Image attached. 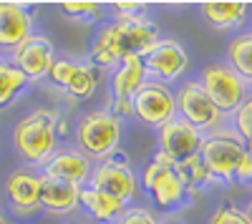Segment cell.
Here are the masks:
<instances>
[{
    "instance_id": "obj_24",
    "label": "cell",
    "mask_w": 252,
    "mask_h": 224,
    "mask_svg": "<svg viewBox=\"0 0 252 224\" xmlns=\"http://www.w3.org/2000/svg\"><path fill=\"white\" fill-rule=\"evenodd\" d=\"M81 63L83 60H78V58H56V63H53V68L48 73V81L58 91H66L68 84L73 81V76L78 73Z\"/></svg>"
},
{
    "instance_id": "obj_3",
    "label": "cell",
    "mask_w": 252,
    "mask_h": 224,
    "mask_svg": "<svg viewBox=\"0 0 252 224\" xmlns=\"http://www.w3.org/2000/svg\"><path fill=\"white\" fill-rule=\"evenodd\" d=\"M121 134H124L121 118H116L109 109H94L78 118L73 129V141L78 151H83L94 164H98V161L119 154Z\"/></svg>"
},
{
    "instance_id": "obj_36",
    "label": "cell",
    "mask_w": 252,
    "mask_h": 224,
    "mask_svg": "<svg viewBox=\"0 0 252 224\" xmlns=\"http://www.w3.org/2000/svg\"><path fill=\"white\" fill-rule=\"evenodd\" d=\"M250 20H252V18H250ZM250 30H252V28H250Z\"/></svg>"
},
{
    "instance_id": "obj_16",
    "label": "cell",
    "mask_w": 252,
    "mask_h": 224,
    "mask_svg": "<svg viewBox=\"0 0 252 224\" xmlns=\"http://www.w3.org/2000/svg\"><path fill=\"white\" fill-rule=\"evenodd\" d=\"M40 212L51 214V217H66L78 209V199H81V187L61 181L53 176L40 174Z\"/></svg>"
},
{
    "instance_id": "obj_6",
    "label": "cell",
    "mask_w": 252,
    "mask_h": 224,
    "mask_svg": "<svg viewBox=\"0 0 252 224\" xmlns=\"http://www.w3.org/2000/svg\"><path fill=\"white\" fill-rule=\"evenodd\" d=\"M199 84L207 91V96L215 101V106L224 116H235L237 109L250 96V86L237 76V71L227 60H212L199 71Z\"/></svg>"
},
{
    "instance_id": "obj_34",
    "label": "cell",
    "mask_w": 252,
    "mask_h": 224,
    "mask_svg": "<svg viewBox=\"0 0 252 224\" xmlns=\"http://www.w3.org/2000/svg\"><path fill=\"white\" fill-rule=\"evenodd\" d=\"M0 224H13V222H10V217H8L3 209H0Z\"/></svg>"
},
{
    "instance_id": "obj_13",
    "label": "cell",
    "mask_w": 252,
    "mask_h": 224,
    "mask_svg": "<svg viewBox=\"0 0 252 224\" xmlns=\"http://www.w3.org/2000/svg\"><path fill=\"white\" fill-rule=\"evenodd\" d=\"M40 171L26 167L15 169L5 179V199L13 217L28 219L40 214Z\"/></svg>"
},
{
    "instance_id": "obj_1",
    "label": "cell",
    "mask_w": 252,
    "mask_h": 224,
    "mask_svg": "<svg viewBox=\"0 0 252 224\" xmlns=\"http://www.w3.org/2000/svg\"><path fill=\"white\" fill-rule=\"evenodd\" d=\"M159 38V28L149 18L111 20L103 28H98L89 51V60L98 71L116 68L126 58H144Z\"/></svg>"
},
{
    "instance_id": "obj_4",
    "label": "cell",
    "mask_w": 252,
    "mask_h": 224,
    "mask_svg": "<svg viewBox=\"0 0 252 224\" xmlns=\"http://www.w3.org/2000/svg\"><path fill=\"white\" fill-rule=\"evenodd\" d=\"M139 187L144 189V194L152 199V204L159 212H177L192 199L182 176L177 174V167L172 164V159H166L159 149L144 164L139 174Z\"/></svg>"
},
{
    "instance_id": "obj_7",
    "label": "cell",
    "mask_w": 252,
    "mask_h": 224,
    "mask_svg": "<svg viewBox=\"0 0 252 224\" xmlns=\"http://www.w3.org/2000/svg\"><path fill=\"white\" fill-rule=\"evenodd\" d=\"M174 93H177V116L184 118L187 124H192L194 129H199L202 134H212V131H220L222 126H227L224 124L227 116L207 96L199 78L182 81L179 88H174Z\"/></svg>"
},
{
    "instance_id": "obj_19",
    "label": "cell",
    "mask_w": 252,
    "mask_h": 224,
    "mask_svg": "<svg viewBox=\"0 0 252 224\" xmlns=\"http://www.w3.org/2000/svg\"><path fill=\"white\" fill-rule=\"evenodd\" d=\"M146 84V71L141 58H126L111 73V96L116 98H134L136 91Z\"/></svg>"
},
{
    "instance_id": "obj_23",
    "label": "cell",
    "mask_w": 252,
    "mask_h": 224,
    "mask_svg": "<svg viewBox=\"0 0 252 224\" xmlns=\"http://www.w3.org/2000/svg\"><path fill=\"white\" fill-rule=\"evenodd\" d=\"M177 174L182 176L189 196H192V192H204V189H209V187H222L220 181L209 174V169L204 167V161H202L199 156H194V159L184 161V164H179V167H177Z\"/></svg>"
},
{
    "instance_id": "obj_20",
    "label": "cell",
    "mask_w": 252,
    "mask_h": 224,
    "mask_svg": "<svg viewBox=\"0 0 252 224\" xmlns=\"http://www.w3.org/2000/svg\"><path fill=\"white\" fill-rule=\"evenodd\" d=\"M227 63L252 88V30H240L227 43Z\"/></svg>"
},
{
    "instance_id": "obj_33",
    "label": "cell",
    "mask_w": 252,
    "mask_h": 224,
    "mask_svg": "<svg viewBox=\"0 0 252 224\" xmlns=\"http://www.w3.org/2000/svg\"><path fill=\"white\" fill-rule=\"evenodd\" d=\"M245 212H247V217L252 219V192H250V196H247V201H245V207H242Z\"/></svg>"
},
{
    "instance_id": "obj_30",
    "label": "cell",
    "mask_w": 252,
    "mask_h": 224,
    "mask_svg": "<svg viewBox=\"0 0 252 224\" xmlns=\"http://www.w3.org/2000/svg\"><path fill=\"white\" fill-rule=\"evenodd\" d=\"M109 111L126 121V118H134V98H116V96H109Z\"/></svg>"
},
{
    "instance_id": "obj_15",
    "label": "cell",
    "mask_w": 252,
    "mask_h": 224,
    "mask_svg": "<svg viewBox=\"0 0 252 224\" xmlns=\"http://www.w3.org/2000/svg\"><path fill=\"white\" fill-rule=\"evenodd\" d=\"M35 13L20 3H0V48L13 51L33 35Z\"/></svg>"
},
{
    "instance_id": "obj_35",
    "label": "cell",
    "mask_w": 252,
    "mask_h": 224,
    "mask_svg": "<svg viewBox=\"0 0 252 224\" xmlns=\"http://www.w3.org/2000/svg\"><path fill=\"white\" fill-rule=\"evenodd\" d=\"M161 224H184V222H179L174 217H166V219H161Z\"/></svg>"
},
{
    "instance_id": "obj_32",
    "label": "cell",
    "mask_w": 252,
    "mask_h": 224,
    "mask_svg": "<svg viewBox=\"0 0 252 224\" xmlns=\"http://www.w3.org/2000/svg\"><path fill=\"white\" fill-rule=\"evenodd\" d=\"M56 131H58V139H63V136H68V134H71V129H68V118L63 116V113L56 116Z\"/></svg>"
},
{
    "instance_id": "obj_29",
    "label": "cell",
    "mask_w": 252,
    "mask_h": 224,
    "mask_svg": "<svg viewBox=\"0 0 252 224\" xmlns=\"http://www.w3.org/2000/svg\"><path fill=\"white\" fill-rule=\"evenodd\" d=\"M114 20H139L146 18V3H111Z\"/></svg>"
},
{
    "instance_id": "obj_14",
    "label": "cell",
    "mask_w": 252,
    "mask_h": 224,
    "mask_svg": "<svg viewBox=\"0 0 252 224\" xmlns=\"http://www.w3.org/2000/svg\"><path fill=\"white\" fill-rule=\"evenodd\" d=\"M40 174L46 176H53V179H61V181H68V184H76V187H89L91 181V174H94V161L78 151L76 146L73 149H58L48 164L40 169Z\"/></svg>"
},
{
    "instance_id": "obj_12",
    "label": "cell",
    "mask_w": 252,
    "mask_h": 224,
    "mask_svg": "<svg viewBox=\"0 0 252 224\" xmlns=\"http://www.w3.org/2000/svg\"><path fill=\"white\" fill-rule=\"evenodd\" d=\"M202 141H204V134L199 129H194L192 124H187L184 118H172L166 126H161L157 131V144H159V151L172 159V164L179 167L184 161L199 156L202 151Z\"/></svg>"
},
{
    "instance_id": "obj_17",
    "label": "cell",
    "mask_w": 252,
    "mask_h": 224,
    "mask_svg": "<svg viewBox=\"0 0 252 224\" xmlns=\"http://www.w3.org/2000/svg\"><path fill=\"white\" fill-rule=\"evenodd\" d=\"M250 8L252 5H247V3H232V0H224V3H202L199 13H202L204 23L209 28H215L220 33L232 30L237 35L240 28H245L247 20L252 18Z\"/></svg>"
},
{
    "instance_id": "obj_11",
    "label": "cell",
    "mask_w": 252,
    "mask_h": 224,
    "mask_svg": "<svg viewBox=\"0 0 252 224\" xmlns=\"http://www.w3.org/2000/svg\"><path fill=\"white\" fill-rule=\"evenodd\" d=\"M56 58L58 56H56L53 40L48 35H43V33L28 35L18 48L10 51V63L23 73L31 84L48 78V73H51V68L56 63Z\"/></svg>"
},
{
    "instance_id": "obj_21",
    "label": "cell",
    "mask_w": 252,
    "mask_h": 224,
    "mask_svg": "<svg viewBox=\"0 0 252 224\" xmlns=\"http://www.w3.org/2000/svg\"><path fill=\"white\" fill-rule=\"evenodd\" d=\"M28 84L31 81L10 63V58L0 56V109L10 106L13 101L28 88Z\"/></svg>"
},
{
    "instance_id": "obj_26",
    "label": "cell",
    "mask_w": 252,
    "mask_h": 224,
    "mask_svg": "<svg viewBox=\"0 0 252 224\" xmlns=\"http://www.w3.org/2000/svg\"><path fill=\"white\" fill-rule=\"evenodd\" d=\"M207 224H252V219L247 217L245 209H240L235 204H220L209 214Z\"/></svg>"
},
{
    "instance_id": "obj_9",
    "label": "cell",
    "mask_w": 252,
    "mask_h": 224,
    "mask_svg": "<svg viewBox=\"0 0 252 224\" xmlns=\"http://www.w3.org/2000/svg\"><path fill=\"white\" fill-rule=\"evenodd\" d=\"M134 118H139L144 126L159 131L172 118H177V93L172 86L146 81L134 96Z\"/></svg>"
},
{
    "instance_id": "obj_18",
    "label": "cell",
    "mask_w": 252,
    "mask_h": 224,
    "mask_svg": "<svg viewBox=\"0 0 252 224\" xmlns=\"http://www.w3.org/2000/svg\"><path fill=\"white\" fill-rule=\"evenodd\" d=\"M78 209H83V214L96 224H116V219L126 212V204L106 192L83 187L81 199H78Z\"/></svg>"
},
{
    "instance_id": "obj_5",
    "label": "cell",
    "mask_w": 252,
    "mask_h": 224,
    "mask_svg": "<svg viewBox=\"0 0 252 224\" xmlns=\"http://www.w3.org/2000/svg\"><path fill=\"white\" fill-rule=\"evenodd\" d=\"M245 151H247V144L242 141V136L232 126H222L220 131L204 134L199 159L204 161L209 174L224 187V184H235V171Z\"/></svg>"
},
{
    "instance_id": "obj_25",
    "label": "cell",
    "mask_w": 252,
    "mask_h": 224,
    "mask_svg": "<svg viewBox=\"0 0 252 224\" xmlns=\"http://www.w3.org/2000/svg\"><path fill=\"white\" fill-rule=\"evenodd\" d=\"M58 8L63 15H68L73 20H83V23H96L103 15V8L98 3H61Z\"/></svg>"
},
{
    "instance_id": "obj_31",
    "label": "cell",
    "mask_w": 252,
    "mask_h": 224,
    "mask_svg": "<svg viewBox=\"0 0 252 224\" xmlns=\"http://www.w3.org/2000/svg\"><path fill=\"white\" fill-rule=\"evenodd\" d=\"M235 184H245V187H252V149L247 146L240 167L235 171Z\"/></svg>"
},
{
    "instance_id": "obj_8",
    "label": "cell",
    "mask_w": 252,
    "mask_h": 224,
    "mask_svg": "<svg viewBox=\"0 0 252 224\" xmlns=\"http://www.w3.org/2000/svg\"><path fill=\"white\" fill-rule=\"evenodd\" d=\"M89 187L116 196L126 207H131V201L139 196V189H141L136 171L129 167V161H126L124 156H119V154L94 164V174H91Z\"/></svg>"
},
{
    "instance_id": "obj_28",
    "label": "cell",
    "mask_w": 252,
    "mask_h": 224,
    "mask_svg": "<svg viewBox=\"0 0 252 224\" xmlns=\"http://www.w3.org/2000/svg\"><path fill=\"white\" fill-rule=\"evenodd\" d=\"M116 224H161V219L149 207L131 204V207H126V212L116 219Z\"/></svg>"
},
{
    "instance_id": "obj_27",
    "label": "cell",
    "mask_w": 252,
    "mask_h": 224,
    "mask_svg": "<svg viewBox=\"0 0 252 224\" xmlns=\"http://www.w3.org/2000/svg\"><path fill=\"white\" fill-rule=\"evenodd\" d=\"M232 124H235V131L242 136L245 144H252V91L245 98V104L237 109V113L232 116Z\"/></svg>"
},
{
    "instance_id": "obj_2",
    "label": "cell",
    "mask_w": 252,
    "mask_h": 224,
    "mask_svg": "<svg viewBox=\"0 0 252 224\" xmlns=\"http://www.w3.org/2000/svg\"><path fill=\"white\" fill-rule=\"evenodd\" d=\"M56 111L35 109L26 113L13 129V146L31 169H43L48 159L58 151V131H56Z\"/></svg>"
},
{
    "instance_id": "obj_10",
    "label": "cell",
    "mask_w": 252,
    "mask_h": 224,
    "mask_svg": "<svg viewBox=\"0 0 252 224\" xmlns=\"http://www.w3.org/2000/svg\"><path fill=\"white\" fill-rule=\"evenodd\" d=\"M141 60H144L146 81H157V84H166V86L177 84L189 68V53L174 38H159Z\"/></svg>"
},
{
    "instance_id": "obj_22",
    "label": "cell",
    "mask_w": 252,
    "mask_h": 224,
    "mask_svg": "<svg viewBox=\"0 0 252 224\" xmlns=\"http://www.w3.org/2000/svg\"><path fill=\"white\" fill-rule=\"evenodd\" d=\"M98 84H101L98 68L86 58V60L81 63L78 73L73 76V81L68 84V88L63 91V93H66V98L71 101V104H76V101H86V98H91V96L96 93Z\"/></svg>"
}]
</instances>
